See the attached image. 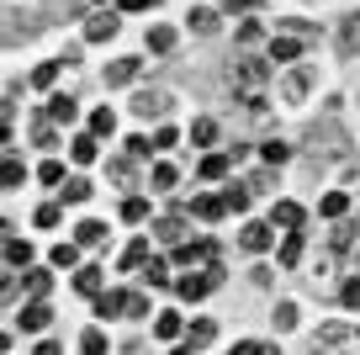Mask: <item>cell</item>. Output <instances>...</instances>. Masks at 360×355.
<instances>
[{
    "instance_id": "cell-46",
    "label": "cell",
    "mask_w": 360,
    "mask_h": 355,
    "mask_svg": "<svg viewBox=\"0 0 360 355\" xmlns=\"http://www.w3.org/2000/svg\"><path fill=\"white\" fill-rule=\"evenodd\" d=\"M133 165H138V159H117V165H112V180H117V186H127V180H133Z\"/></svg>"
},
{
    "instance_id": "cell-54",
    "label": "cell",
    "mask_w": 360,
    "mask_h": 355,
    "mask_svg": "<svg viewBox=\"0 0 360 355\" xmlns=\"http://www.w3.org/2000/svg\"><path fill=\"white\" fill-rule=\"evenodd\" d=\"M96 6H101V0H96Z\"/></svg>"
},
{
    "instance_id": "cell-28",
    "label": "cell",
    "mask_w": 360,
    "mask_h": 355,
    "mask_svg": "<svg viewBox=\"0 0 360 355\" xmlns=\"http://www.w3.org/2000/svg\"><path fill=\"white\" fill-rule=\"evenodd\" d=\"M180 329H186V318H180V313H159V318H154V334H159V340H180Z\"/></svg>"
},
{
    "instance_id": "cell-35",
    "label": "cell",
    "mask_w": 360,
    "mask_h": 355,
    "mask_svg": "<svg viewBox=\"0 0 360 355\" xmlns=\"http://www.w3.org/2000/svg\"><path fill=\"white\" fill-rule=\"evenodd\" d=\"M143 281H148V287H169V260H148Z\"/></svg>"
},
{
    "instance_id": "cell-38",
    "label": "cell",
    "mask_w": 360,
    "mask_h": 355,
    "mask_svg": "<svg viewBox=\"0 0 360 355\" xmlns=\"http://www.w3.org/2000/svg\"><path fill=\"white\" fill-rule=\"evenodd\" d=\"M191 32H202V37H207V32H217V16L207 11V6H196V11H191Z\"/></svg>"
},
{
    "instance_id": "cell-44",
    "label": "cell",
    "mask_w": 360,
    "mask_h": 355,
    "mask_svg": "<svg viewBox=\"0 0 360 355\" xmlns=\"http://www.w3.org/2000/svg\"><path fill=\"white\" fill-rule=\"evenodd\" d=\"M233 355H276V344H259V340H238Z\"/></svg>"
},
{
    "instance_id": "cell-18",
    "label": "cell",
    "mask_w": 360,
    "mask_h": 355,
    "mask_svg": "<svg viewBox=\"0 0 360 355\" xmlns=\"http://www.w3.org/2000/svg\"><path fill=\"white\" fill-rule=\"evenodd\" d=\"M191 144L212 154V144H217V123H212V117H196V123H191Z\"/></svg>"
},
{
    "instance_id": "cell-2",
    "label": "cell",
    "mask_w": 360,
    "mask_h": 355,
    "mask_svg": "<svg viewBox=\"0 0 360 355\" xmlns=\"http://www.w3.org/2000/svg\"><path fill=\"white\" fill-rule=\"evenodd\" d=\"M217 281H223V266H217V260H207L202 270H186V276L175 281V292H180V302H202Z\"/></svg>"
},
{
    "instance_id": "cell-41",
    "label": "cell",
    "mask_w": 360,
    "mask_h": 355,
    "mask_svg": "<svg viewBox=\"0 0 360 355\" xmlns=\"http://www.w3.org/2000/svg\"><path fill=\"white\" fill-rule=\"evenodd\" d=\"M37 175H43V186H64V165H58V159H43V170H37Z\"/></svg>"
},
{
    "instance_id": "cell-17",
    "label": "cell",
    "mask_w": 360,
    "mask_h": 355,
    "mask_svg": "<svg viewBox=\"0 0 360 355\" xmlns=\"http://www.w3.org/2000/svg\"><path fill=\"white\" fill-rule=\"evenodd\" d=\"M138 64H143V58H117V64H106V85H127V80H138Z\"/></svg>"
},
{
    "instance_id": "cell-12",
    "label": "cell",
    "mask_w": 360,
    "mask_h": 355,
    "mask_svg": "<svg viewBox=\"0 0 360 355\" xmlns=\"http://www.w3.org/2000/svg\"><path fill=\"white\" fill-rule=\"evenodd\" d=\"M223 212H228V201H223V197H212V191L191 201V218H202V223H217V218H223Z\"/></svg>"
},
{
    "instance_id": "cell-11",
    "label": "cell",
    "mask_w": 360,
    "mask_h": 355,
    "mask_svg": "<svg viewBox=\"0 0 360 355\" xmlns=\"http://www.w3.org/2000/svg\"><path fill=\"white\" fill-rule=\"evenodd\" d=\"M355 233H360V218H339V228L328 233V249H334V255H345V249L355 244Z\"/></svg>"
},
{
    "instance_id": "cell-48",
    "label": "cell",
    "mask_w": 360,
    "mask_h": 355,
    "mask_svg": "<svg viewBox=\"0 0 360 355\" xmlns=\"http://www.w3.org/2000/svg\"><path fill=\"white\" fill-rule=\"evenodd\" d=\"M175 144H180L175 127H159V133H154V149H175Z\"/></svg>"
},
{
    "instance_id": "cell-33",
    "label": "cell",
    "mask_w": 360,
    "mask_h": 355,
    "mask_svg": "<svg viewBox=\"0 0 360 355\" xmlns=\"http://www.w3.org/2000/svg\"><path fill=\"white\" fill-rule=\"evenodd\" d=\"M27 292H32V297H48V292H53V270H27Z\"/></svg>"
},
{
    "instance_id": "cell-6",
    "label": "cell",
    "mask_w": 360,
    "mask_h": 355,
    "mask_svg": "<svg viewBox=\"0 0 360 355\" xmlns=\"http://www.w3.org/2000/svg\"><path fill=\"white\" fill-rule=\"evenodd\" d=\"M270 244H276V223H249L244 228V249L249 255H265Z\"/></svg>"
},
{
    "instance_id": "cell-15",
    "label": "cell",
    "mask_w": 360,
    "mask_h": 355,
    "mask_svg": "<svg viewBox=\"0 0 360 355\" xmlns=\"http://www.w3.org/2000/svg\"><path fill=\"white\" fill-rule=\"evenodd\" d=\"M154 228H159V239H165V244H186V218H180V212H169V218H159Z\"/></svg>"
},
{
    "instance_id": "cell-23",
    "label": "cell",
    "mask_w": 360,
    "mask_h": 355,
    "mask_svg": "<svg viewBox=\"0 0 360 355\" xmlns=\"http://www.w3.org/2000/svg\"><path fill=\"white\" fill-rule=\"evenodd\" d=\"M32 223H37V228H58V223H64V201H58V197L43 201V207L32 212Z\"/></svg>"
},
{
    "instance_id": "cell-43",
    "label": "cell",
    "mask_w": 360,
    "mask_h": 355,
    "mask_svg": "<svg viewBox=\"0 0 360 355\" xmlns=\"http://www.w3.org/2000/svg\"><path fill=\"white\" fill-rule=\"evenodd\" d=\"M53 75H58V58H53V64H37V69H32V85L48 90V85H53Z\"/></svg>"
},
{
    "instance_id": "cell-34",
    "label": "cell",
    "mask_w": 360,
    "mask_h": 355,
    "mask_svg": "<svg viewBox=\"0 0 360 355\" xmlns=\"http://www.w3.org/2000/svg\"><path fill=\"white\" fill-rule=\"evenodd\" d=\"M79 350H85V355H106L112 344H106V334H101V329H85V334H79Z\"/></svg>"
},
{
    "instance_id": "cell-4",
    "label": "cell",
    "mask_w": 360,
    "mask_h": 355,
    "mask_svg": "<svg viewBox=\"0 0 360 355\" xmlns=\"http://www.w3.org/2000/svg\"><path fill=\"white\" fill-rule=\"evenodd\" d=\"M48 323H53V302H48V297H32V302L22 308V318H16V329H27V334H43Z\"/></svg>"
},
{
    "instance_id": "cell-22",
    "label": "cell",
    "mask_w": 360,
    "mask_h": 355,
    "mask_svg": "<svg viewBox=\"0 0 360 355\" xmlns=\"http://www.w3.org/2000/svg\"><path fill=\"white\" fill-rule=\"evenodd\" d=\"M43 111H48V117H53L58 127H64V123H75V117H79V106H75V101H69V96H53V101H48Z\"/></svg>"
},
{
    "instance_id": "cell-14",
    "label": "cell",
    "mask_w": 360,
    "mask_h": 355,
    "mask_svg": "<svg viewBox=\"0 0 360 355\" xmlns=\"http://www.w3.org/2000/svg\"><path fill=\"white\" fill-rule=\"evenodd\" d=\"M32 266V244L27 239H6V270H27Z\"/></svg>"
},
{
    "instance_id": "cell-3",
    "label": "cell",
    "mask_w": 360,
    "mask_h": 355,
    "mask_svg": "<svg viewBox=\"0 0 360 355\" xmlns=\"http://www.w3.org/2000/svg\"><path fill=\"white\" fill-rule=\"evenodd\" d=\"M233 85L244 90V101L265 96V58H244V64H233Z\"/></svg>"
},
{
    "instance_id": "cell-8",
    "label": "cell",
    "mask_w": 360,
    "mask_h": 355,
    "mask_svg": "<svg viewBox=\"0 0 360 355\" xmlns=\"http://www.w3.org/2000/svg\"><path fill=\"white\" fill-rule=\"evenodd\" d=\"M117 27H122V22H117L112 11H96V16L85 22V37H90V43H112V37H117Z\"/></svg>"
},
{
    "instance_id": "cell-39",
    "label": "cell",
    "mask_w": 360,
    "mask_h": 355,
    "mask_svg": "<svg viewBox=\"0 0 360 355\" xmlns=\"http://www.w3.org/2000/svg\"><path fill=\"white\" fill-rule=\"evenodd\" d=\"M249 197H255V191H249V186H228V191H223L228 212H244V207H249Z\"/></svg>"
},
{
    "instance_id": "cell-1",
    "label": "cell",
    "mask_w": 360,
    "mask_h": 355,
    "mask_svg": "<svg viewBox=\"0 0 360 355\" xmlns=\"http://www.w3.org/2000/svg\"><path fill=\"white\" fill-rule=\"evenodd\" d=\"M307 355H360V329H345V323H328V329L313 334Z\"/></svg>"
},
{
    "instance_id": "cell-26",
    "label": "cell",
    "mask_w": 360,
    "mask_h": 355,
    "mask_svg": "<svg viewBox=\"0 0 360 355\" xmlns=\"http://www.w3.org/2000/svg\"><path fill=\"white\" fill-rule=\"evenodd\" d=\"M259 159H265L270 170H276V165H286V159H292V144H281V138H270V144H259Z\"/></svg>"
},
{
    "instance_id": "cell-31",
    "label": "cell",
    "mask_w": 360,
    "mask_h": 355,
    "mask_svg": "<svg viewBox=\"0 0 360 355\" xmlns=\"http://www.w3.org/2000/svg\"><path fill=\"white\" fill-rule=\"evenodd\" d=\"M228 159H233V154H217V149H212V154L202 159V180H223L228 175Z\"/></svg>"
},
{
    "instance_id": "cell-36",
    "label": "cell",
    "mask_w": 360,
    "mask_h": 355,
    "mask_svg": "<svg viewBox=\"0 0 360 355\" xmlns=\"http://www.w3.org/2000/svg\"><path fill=\"white\" fill-rule=\"evenodd\" d=\"M148 48H154V54H169V48H175V27H154V32H148Z\"/></svg>"
},
{
    "instance_id": "cell-24",
    "label": "cell",
    "mask_w": 360,
    "mask_h": 355,
    "mask_svg": "<svg viewBox=\"0 0 360 355\" xmlns=\"http://www.w3.org/2000/svg\"><path fill=\"white\" fill-rule=\"evenodd\" d=\"M318 212H323L328 223H339V218H345V212H349V197H345V191H328V197L318 201Z\"/></svg>"
},
{
    "instance_id": "cell-45",
    "label": "cell",
    "mask_w": 360,
    "mask_h": 355,
    "mask_svg": "<svg viewBox=\"0 0 360 355\" xmlns=\"http://www.w3.org/2000/svg\"><path fill=\"white\" fill-rule=\"evenodd\" d=\"M75 249H79V244H53V255H48V266H75Z\"/></svg>"
},
{
    "instance_id": "cell-52",
    "label": "cell",
    "mask_w": 360,
    "mask_h": 355,
    "mask_svg": "<svg viewBox=\"0 0 360 355\" xmlns=\"http://www.w3.org/2000/svg\"><path fill=\"white\" fill-rule=\"evenodd\" d=\"M169 355H196V350H191V344H180V350H169Z\"/></svg>"
},
{
    "instance_id": "cell-16",
    "label": "cell",
    "mask_w": 360,
    "mask_h": 355,
    "mask_svg": "<svg viewBox=\"0 0 360 355\" xmlns=\"http://www.w3.org/2000/svg\"><path fill=\"white\" fill-rule=\"evenodd\" d=\"M302 244H307V228L286 233V239H281V266H302Z\"/></svg>"
},
{
    "instance_id": "cell-53",
    "label": "cell",
    "mask_w": 360,
    "mask_h": 355,
    "mask_svg": "<svg viewBox=\"0 0 360 355\" xmlns=\"http://www.w3.org/2000/svg\"><path fill=\"white\" fill-rule=\"evenodd\" d=\"M233 6H259V0H233Z\"/></svg>"
},
{
    "instance_id": "cell-37",
    "label": "cell",
    "mask_w": 360,
    "mask_h": 355,
    "mask_svg": "<svg viewBox=\"0 0 360 355\" xmlns=\"http://www.w3.org/2000/svg\"><path fill=\"white\" fill-rule=\"evenodd\" d=\"M127 159H154V138L133 133V138H127Z\"/></svg>"
},
{
    "instance_id": "cell-9",
    "label": "cell",
    "mask_w": 360,
    "mask_h": 355,
    "mask_svg": "<svg viewBox=\"0 0 360 355\" xmlns=\"http://www.w3.org/2000/svg\"><path fill=\"white\" fill-rule=\"evenodd\" d=\"M75 244H79V249H101V244H106V223H101V218H85V223L75 228Z\"/></svg>"
},
{
    "instance_id": "cell-49",
    "label": "cell",
    "mask_w": 360,
    "mask_h": 355,
    "mask_svg": "<svg viewBox=\"0 0 360 355\" xmlns=\"http://www.w3.org/2000/svg\"><path fill=\"white\" fill-rule=\"evenodd\" d=\"M249 186H255V191H270V186H276V170H259V175L249 180Z\"/></svg>"
},
{
    "instance_id": "cell-7",
    "label": "cell",
    "mask_w": 360,
    "mask_h": 355,
    "mask_svg": "<svg viewBox=\"0 0 360 355\" xmlns=\"http://www.w3.org/2000/svg\"><path fill=\"white\" fill-rule=\"evenodd\" d=\"M127 308H133V292H101V297H96V313H101V318H127Z\"/></svg>"
},
{
    "instance_id": "cell-19",
    "label": "cell",
    "mask_w": 360,
    "mask_h": 355,
    "mask_svg": "<svg viewBox=\"0 0 360 355\" xmlns=\"http://www.w3.org/2000/svg\"><path fill=\"white\" fill-rule=\"evenodd\" d=\"M90 133H96V138H112L117 133V111L112 106H96V111H90Z\"/></svg>"
},
{
    "instance_id": "cell-47",
    "label": "cell",
    "mask_w": 360,
    "mask_h": 355,
    "mask_svg": "<svg viewBox=\"0 0 360 355\" xmlns=\"http://www.w3.org/2000/svg\"><path fill=\"white\" fill-rule=\"evenodd\" d=\"M212 334H217V329H212V323H207V318H202V323H191V350H196V344H207V340H212Z\"/></svg>"
},
{
    "instance_id": "cell-21",
    "label": "cell",
    "mask_w": 360,
    "mask_h": 355,
    "mask_svg": "<svg viewBox=\"0 0 360 355\" xmlns=\"http://www.w3.org/2000/svg\"><path fill=\"white\" fill-rule=\"evenodd\" d=\"M270 58H276V64H297V58H302V43H297V37H276V43H270Z\"/></svg>"
},
{
    "instance_id": "cell-40",
    "label": "cell",
    "mask_w": 360,
    "mask_h": 355,
    "mask_svg": "<svg viewBox=\"0 0 360 355\" xmlns=\"http://www.w3.org/2000/svg\"><path fill=\"white\" fill-rule=\"evenodd\" d=\"M339 302H345L349 313H360V276H349L345 287H339Z\"/></svg>"
},
{
    "instance_id": "cell-27",
    "label": "cell",
    "mask_w": 360,
    "mask_h": 355,
    "mask_svg": "<svg viewBox=\"0 0 360 355\" xmlns=\"http://www.w3.org/2000/svg\"><path fill=\"white\" fill-rule=\"evenodd\" d=\"M22 180H27V165H22V159H11V154H6V165H0V186H6V191H16Z\"/></svg>"
},
{
    "instance_id": "cell-29",
    "label": "cell",
    "mask_w": 360,
    "mask_h": 355,
    "mask_svg": "<svg viewBox=\"0 0 360 355\" xmlns=\"http://www.w3.org/2000/svg\"><path fill=\"white\" fill-rule=\"evenodd\" d=\"M96 133H85V138H75V144H69V159H75V165H90V159H96Z\"/></svg>"
},
{
    "instance_id": "cell-32",
    "label": "cell",
    "mask_w": 360,
    "mask_h": 355,
    "mask_svg": "<svg viewBox=\"0 0 360 355\" xmlns=\"http://www.w3.org/2000/svg\"><path fill=\"white\" fill-rule=\"evenodd\" d=\"M122 218H127V223H148V218H154V207H148L143 197H127V201H122Z\"/></svg>"
},
{
    "instance_id": "cell-25",
    "label": "cell",
    "mask_w": 360,
    "mask_h": 355,
    "mask_svg": "<svg viewBox=\"0 0 360 355\" xmlns=\"http://www.w3.org/2000/svg\"><path fill=\"white\" fill-rule=\"evenodd\" d=\"M148 180H154V186H159V191H175V186H180V170H175V165H169V159H159V165H154V170H148Z\"/></svg>"
},
{
    "instance_id": "cell-10",
    "label": "cell",
    "mask_w": 360,
    "mask_h": 355,
    "mask_svg": "<svg viewBox=\"0 0 360 355\" xmlns=\"http://www.w3.org/2000/svg\"><path fill=\"white\" fill-rule=\"evenodd\" d=\"M270 223H276V228H302L307 223V207H297V201H276V212H270Z\"/></svg>"
},
{
    "instance_id": "cell-20",
    "label": "cell",
    "mask_w": 360,
    "mask_h": 355,
    "mask_svg": "<svg viewBox=\"0 0 360 355\" xmlns=\"http://www.w3.org/2000/svg\"><path fill=\"white\" fill-rule=\"evenodd\" d=\"M75 292H79V297H101V270H96V266L75 270Z\"/></svg>"
},
{
    "instance_id": "cell-55",
    "label": "cell",
    "mask_w": 360,
    "mask_h": 355,
    "mask_svg": "<svg viewBox=\"0 0 360 355\" xmlns=\"http://www.w3.org/2000/svg\"><path fill=\"white\" fill-rule=\"evenodd\" d=\"M355 266H360V260H355Z\"/></svg>"
},
{
    "instance_id": "cell-30",
    "label": "cell",
    "mask_w": 360,
    "mask_h": 355,
    "mask_svg": "<svg viewBox=\"0 0 360 355\" xmlns=\"http://www.w3.org/2000/svg\"><path fill=\"white\" fill-rule=\"evenodd\" d=\"M90 197V180L85 175H75V180H64V186H58V201H69V207H75V201H85Z\"/></svg>"
},
{
    "instance_id": "cell-13",
    "label": "cell",
    "mask_w": 360,
    "mask_h": 355,
    "mask_svg": "<svg viewBox=\"0 0 360 355\" xmlns=\"http://www.w3.org/2000/svg\"><path fill=\"white\" fill-rule=\"evenodd\" d=\"M148 260H154V255H148V239H133V244L122 249V260H117V270H143Z\"/></svg>"
},
{
    "instance_id": "cell-42",
    "label": "cell",
    "mask_w": 360,
    "mask_h": 355,
    "mask_svg": "<svg viewBox=\"0 0 360 355\" xmlns=\"http://www.w3.org/2000/svg\"><path fill=\"white\" fill-rule=\"evenodd\" d=\"M276 329H297V302H276Z\"/></svg>"
},
{
    "instance_id": "cell-51",
    "label": "cell",
    "mask_w": 360,
    "mask_h": 355,
    "mask_svg": "<svg viewBox=\"0 0 360 355\" xmlns=\"http://www.w3.org/2000/svg\"><path fill=\"white\" fill-rule=\"evenodd\" d=\"M122 11H143V6H154V0H117Z\"/></svg>"
},
{
    "instance_id": "cell-50",
    "label": "cell",
    "mask_w": 360,
    "mask_h": 355,
    "mask_svg": "<svg viewBox=\"0 0 360 355\" xmlns=\"http://www.w3.org/2000/svg\"><path fill=\"white\" fill-rule=\"evenodd\" d=\"M32 355H64V350H58V340H43V344H37Z\"/></svg>"
},
{
    "instance_id": "cell-5",
    "label": "cell",
    "mask_w": 360,
    "mask_h": 355,
    "mask_svg": "<svg viewBox=\"0 0 360 355\" xmlns=\"http://www.w3.org/2000/svg\"><path fill=\"white\" fill-rule=\"evenodd\" d=\"M169 111V90H138L133 96V117H165Z\"/></svg>"
}]
</instances>
